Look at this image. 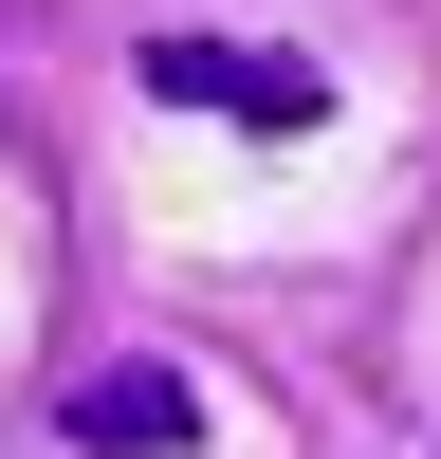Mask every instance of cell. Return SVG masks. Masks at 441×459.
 <instances>
[{
  "mask_svg": "<svg viewBox=\"0 0 441 459\" xmlns=\"http://www.w3.org/2000/svg\"><path fill=\"white\" fill-rule=\"evenodd\" d=\"M56 441L74 459H184V441H203V386H184L166 350H129V368H92V386L56 404Z\"/></svg>",
  "mask_w": 441,
  "mask_h": 459,
  "instance_id": "obj_2",
  "label": "cell"
},
{
  "mask_svg": "<svg viewBox=\"0 0 441 459\" xmlns=\"http://www.w3.org/2000/svg\"><path fill=\"white\" fill-rule=\"evenodd\" d=\"M129 74H147V110H220V129H331V56H294V37H203V19H166Z\"/></svg>",
  "mask_w": 441,
  "mask_h": 459,
  "instance_id": "obj_1",
  "label": "cell"
}]
</instances>
